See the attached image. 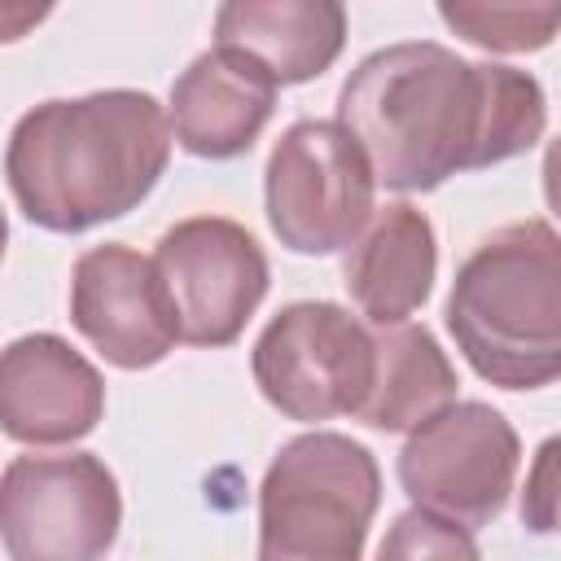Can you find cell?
<instances>
[{
  "label": "cell",
  "instance_id": "cell-1",
  "mask_svg": "<svg viewBox=\"0 0 561 561\" xmlns=\"http://www.w3.org/2000/svg\"><path fill=\"white\" fill-rule=\"evenodd\" d=\"M337 123L364 145L377 184L434 193L460 171H486L539 145L548 101L508 61H469L434 39L368 53L337 92Z\"/></svg>",
  "mask_w": 561,
  "mask_h": 561
},
{
  "label": "cell",
  "instance_id": "cell-2",
  "mask_svg": "<svg viewBox=\"0 0 561 561\" xmlns=\"http://www.w3.org/2000/svg\"><path fill=\"white\" fill-rule=\"evenodd\" d=\"M171 140V114L140 88L57 96L13 123L4 180L26 224L75 237L136 210L158 188Z\"/></svg>",
  "mask_w": 561,
  "mask_h": 561
},
{
  "label": "cell",
  "instance_id": "cell-3",
  "mask_svg": "<svg viewBox=\"0 0 561 561\" xmlns=\"http://www.w3.org/2000/svg\"><path fill=\"white\" fill-rule=\"evenodd\" d=\"M443 320L482 381L500 390L561 381V232L517 219L482 237L456 267Z\"/></svg>",
  "mask_w": 561,
  "mask_h": 561
},
{
  "label": "cell",
  "instance_id": "cell-4",
  "mask_svg": "<svg viewBox=\"0 0 561 561\" xmlns=\"http://www.w3.org/2000/svg\"><path fill=\"white\" fill-rule=\"evenodd\" d=\"M381 508L377 456L337 430H307L272 456L259 482L263 561H355Z\"/></svg>",
  "mask_w": 561,
  "mask_h": 561
},
{
  "label": "cell",
  "instance_id": "cell-5",
  "mask_svg": "<svg viewBox=\"0 0 561 561\" xmlns=\"http://www.w3.org/2000/svg\"><path fill=\"white\" fill-rule=\"evenodd\" d=\"M263 202L285 250L337 254L377 210V171L337 118H298L267 153Z\"/></svg>",
  "mask_w": 561,
  "mask_h": 561
},
{
  "label": "cell",
  "instance_id": "cell-6",
  "mask_svg": "<svg viewBox=\"0 0 561 561\" xmlns=\"http://www.w3.org/2000/svg\"><path fill=\"white\" fill-rule=\"evenodd\" d=\"M250 373L259 394L289 421L359 416L377 377V333L337 302L302 298L263 324Z\"/></svg>",
  "mask_w": 561,
  "mask_h": 561
},
{
  "label": "cell",
  "instance_id": "cell-7",
  "mask_svg": "<svg viewBox=\"0 0 561 561\" xmlns=\"http://www.w3.org/2000/svg\"><path fill=\"white\" fill-rule=\"evenodd\" d=\"M123 526L114 469L92 451L13 456L0 478V539L13 561H92Z\"/></svg>",
  "mask_w": 561,
  "mask_h": 561
},
{
  "label": "cell",
  "instance_id": "cell-8",
  "mask_svg": "<svg viewBox=\"0 0 561 561\" xmlns=\"http://www.w3.org/2000/svg\"><path fill=\"white\" fill-rule=\"evenodd\" d=\"M517 465L522 438L508 416L482 399H465L408 430L399 451V486L412 504L478 530L504 513Z\"/></svg>",
  "mask_w": 561,
  "mask_h": 561
},
{
  "label": "cell",
  "instance_id": "cell-9",
  "mask_svg": "<svg viewBox=\"0 0 561 561\" xmlns=\"http://www.w3.org/2000/svg\"><path fill=\"white\" fill-rule=\"evenodd\" d=\"M162 289L171 298L180 342L232 346L259 302L267 298L272 267L250 228L224 215H193L171 224L153 250Z\"/></svg>",
  "mask_w": 561,
  "mask_h": 561
},
{
  "label": "cell",
  "instance_id": "cell-10",
  "mask_svg": "<svg viewBox=\"0 0 561 561\" xmlns=\"http://www.w3.org/2000/svg\"><path fill=\"white\" fill-rule=\"evenodd\" d=\"M70 324L105 364L123 373L162 364L180 342L158 263L118 241L92 245L75 259Z\"/></svg>",
  "mask_w": 561,
  "mask_h": 561
},
{
  "label": "cell",
  "instance_id": "cell-11",
  "mask_svg": "<svg viewBox=\"0 0 561 561\" xmlns=\"http://www.w3.org/2000/svg\"><path fill=\"white\" fill-rule=\"evenodd\" d=\"M105 416V377L57 333L13 337L0 355V425L26 447H66Z\"/></svg>",
  "mask_w": 561,
  "mask_h": 561
},
{
  "label": "cell",
  "instance_id": "cell-12",
  "mask_svg": "<svg viewBox=\"0 0 561 561\" xmlns=\"http://www.w3.org/2000/svg\"><path fill=\"white\" fill-rule=\"evenodd\" d=\"M276 88H280L276 75L254 57H245L241 48L215 44L197 53L171 83L167 114L175 145L210 162L245 153L263 136L276 110Z\"/></svg>",
  "mask_w": 561,
  "mask_h": 561
},
{
  "label": "cell",
  "instance_id": "cell-13",
  "mask_svg": "<svg viewBox=\"0 0 561 561\" xmlns=\"http://www.w3.org/2000/svg\"><path fill=\"white\" fill-rule=\"evenodd\" d=\"M438 276V237L412 202H386L346 245L342 285L368 324H399L425 307Z\"/></svg>",
  "mask_w": 561,
  "mask_h": 561
},
{
  "label": "cell",
  "instance_id": "cell-14",
  "mask_svg": "<svg viewBox=\"0 0 561 561\" xmlns=\"http://www.w3.org/2000/svg\"><path fill=\"white\" fill-rule=\"evenodd\" d=\"M346 0H219L215 44L241 48L280 88L320 79L346 48Z\"/></svg>",
  "mask_w": 561,
  "mask_h": 561
},
{
  "label": "cell",
  "instance_id": "cell-15",
  "mask_svg": "<svg viewBox=\"0 0 561 561\" xmlns=\"http://www.w3.org/2000/svg\"><path fill=\"white\" fill-rule=\"evenodd\" d=\"M460 377L438 337L425 324L399 320L377 333V377L359 408V421L381 434H408L447 403H456Z\"/></svg>",
  "mask_w": 561,
  "mask_h": 561
},
{
  "label": "cell",
  "instance_id": "cell-16",
  "mask_svg": "<svg viewBox=\"0 0 561 561\" xmlns=\"http://www.w3.org/2000/svg\"><path fill=\"white\" fill-rule=\"evenodd\" d=\"M447 31L482 53H539L561 35V0H434Z\"/></svg>",
  "mask_w": 561,
  "mask_h": 561
},
{
  "label": "cell",
  "instance_id": "cell-17",
  "mask_svg": "<svg viewBox=\"0 0 561 561\" xmlns=\"http://www.w3.org/2000/svg\"><path fill=\"white\" fill-rule=\"evenodd\" d=\"M377 552L381 557H478V543L469 539V526L412 504L408 513L394 517Z\"/></svg>",
  "mask_w": 561,
  "mask_h": 561
},
{
  "label": "cell",
  "instance_id": "cell-18",
  "mask_svg": "<svg viewBox=\"0 0 561 561\" xmlns=\"http://www.w3.org/2000/svg\"><path fill=\"white\" fill-rule=\"evenodd\" d=\"M517 513L530 535H561V434H548L535 447Z\"/></svg>",
  "mask_w": 561,
  "mask_h": 561
},
{
  "label": "cell",
  "instance_id": "cell-19",
  "mask_svg": "<svg viewBox=\"0 0 561 561\" xmlns=\"http://www.w3.org/2000/svg\"><path fill=\"white\" fill-rule=\"evenodd\" d=\"M53 9H57V0H0V39H4V44H18V39L31 35Z\"/></svg>",
  "mask_w": 561,
  "mask_h": 561
},
{
  "label": "cell",
  "instance_id": "cell-20",
  "mask_svg": "<svg viewBox=\"0 0 561 561\" xmlns=\"http://www.w3.org/2000/svg\"><path fill=\"white\" fill-rule=\"evenodd\" d=\"M543 197H548V210L561 219V136L557 140H548V149H543Z\"/></svg>",
  "mask_w": 561,
  "mask_h": 561
}]
</instances>
